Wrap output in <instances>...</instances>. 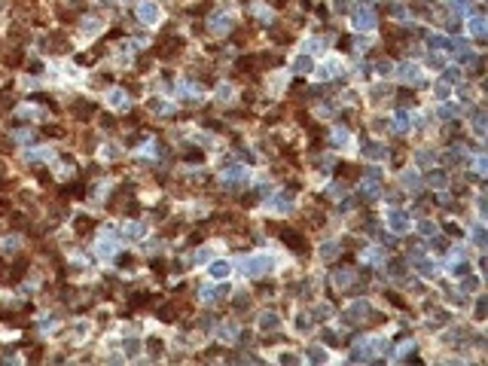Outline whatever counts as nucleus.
Listing matches in <instances>:
<instances>
[{
	"instance_id": "obj_1",
	"label": "nucleus",
	"mask_w": 488,
	"mask_h": 366,
	"mask_svg": "<svg viewBox=\"0 0 488 366\" xmlns=\"http://www.w3.org/2000/svg\"><path fill=\"white\" fill-rule=\"evenodd\" d=\"M275 269V256L272 253H250L238 263V272L244 278H259V275H269Z\"/></svg>"
},
{
	"instance_id": "obj_2",
	"label": "nucleus",
	"mask_w": 488,
	"mask_h": 366,
	"mask_svg": "<svg viewBox=\"0 0 488 366\" xmlns=\"http://www.w3.org/2000/svg\"><path fill=\"white\" fill-rule=\"evenodd\" d=\"M388 226H391V232L403 235V232L412 229V217H409L403 208H391V211H388Z\"/></svg>"
},
{
	"instance_id": "obj_3",
	"label": "nucleus",
	"mask_w": 488,
	"mask_h": 366,
	"mask_svg": "<svg viewBox=\"0 0 488 366\" xmlns=\"http://www.w3.org/2000/svg\"><path fill=\"white\" fill-rule=\"evenodd\" d=\"M375 22H379V19H375V10L372 7H357V13L351 16V25H354V31H372L375 28Z\"/></svg>"
},
{
	"instance_id": "obj_4",
	"label": "nucleus",
	"mask_w": 488,
	"mask_h": 366,
	"mask_svg": "<svg viewBox=\"0 0 488 366\" xmlns=\"http://www.w3.org/2000/svg\"><path fill=\"white\" fill-rule=\"evenodd\" d=\"M137 19L146 25V28H153V25H159V19H162V13H159V4L156 0H143V4H137Z\"/></svg>"
},
{
	"instance_id": "obj_5",
	"label": "nucleus",
	"mask_w": 488,
	"mask_h": 366,
	"mask_svg": "<svg viewBox=\"0 0 488 366\" xmlns=\"http://www.w3.org/2000/svg\"><path fill=\"white\" fill-rule=\"evenodd\" d=\"M266 211H272V214H290V211H293V196H290V193L272 196V199L266 202Z\"/></svg>"
},
{
	"instance_id": "obj_6",
	"label": "nucleus",
	"mask_w": 488,
	"mask_h": 366,
	"mask_svg": "<svg viewBox=\"0 0 488 366\" xmlns=\"http://www.w3.org/2000/svg\"><path fill=\"white\" fill-rule=\"evenodd\" d=\"M95 253H98V260H110V256H116V238L113 235H101L98 244H95Z\"/></svg>"
},
{
	"instance_id": "obj_7",
	"label": "nucleus",
	"mask_w": 488,
	"mask_h": 366,
	"mask_svg": "<svg viewBox=\"0 0 488 366\" xmlns=\"http://www.w3.org/2000/svg\"><path fill=\"white\" fill-rule=\"evenodd\" d=\"M223 183L226 187H235V183H247V168L244 165H229L223 171Z\"/></svg>"
},
{
	"instance_id": "obj_8",
	"label": "nucleus",
	"mask_w": 488,
	"mask_h": 366,
	"mask_svg": "<svg viewBox=\"0 0 488 366\" xmlns=\"http://www.w3.org/2000/svg\"><path fill=\"white\" fill-rule=\"evenodd\" d=\"M226 293H229L226 284H217V287H205V290L199 293V299H202L205 305H211V302H220L223 296H226Z\"/></svg>"
},
{
	"instance_id": "obj_9",
	"label": "nucleus",
	"mask_w": 488,
	"mask_h": 366,
	"mask_svg": "<svg viewBox=\"0 0 488 366\" xmlns=\"http://www.w3.org/2000/svg\"><path fill=\"white\" fill-rule=\"evenodd\" d=\"M366 314H369V302L366 299H357V302H351V308L342 317H345V323H354V320H363Z\"/></svg>"
},
{
	"instance_id": "obj_10",
	"label": "nucleus",
	"mask_w": 488,
	"mask_h": 366,
	"mask_svg": "<svg viewBox=\"0 0 488 366\" xmlns=\"http://www.w3.org/2000/svg\"><path fill=\"white\" fill-rule=\"evenodd\" d=\"M208 275H211L214 281H226V278L232 275V263H226V260H214V263L208 266Z\"/></svg>"
},
{
	"instance_id": "obj_11",
	"label": "nucleus",
	"mask_w": 488,
	"mask_h": 366,
	"mask_svg": "<svg viewBox=\"0 0 488 366\" xmlns=\"http://www.w3.org/2000/svg\"><path fill=\"white\" fill-rule=\"evenodd\" d=\"M400 183H403V190H409V193H418V190L424 187V177H421L418 171H403Z\"/></svg>"
},
{
	"instance_id": "obj_12",
	"label": "nucleus",
	"mask_w": 488,
	"mask_h": 366,
	"mask_svg": "<svg viewBox=\"0 0 488 366\" xmlns=\"http://www.w3.org/2000/svg\"><path fill=\"white\" fill-rule=\"evenodd\" d=\"M259 329H262V333H278V329H281V317L275 311H262L259 314Z\"/></svg>"
},
{
	"instance_id": "obj_13",
	"label": "nucleus",
	"mask_w": 488,
	"mask_h": 366,
	"mask_svg": "<svg viewBox=\"0 0 488 366\" xmlns=\"http://www.w3.org/2000/svg\"><path fill=\"white\" fill-rule=\"evenodd\" d=\"M208 28H211L214 34H226V31H232V19L223 16V13H214L211 22H208Z\"/></svg>"
},
{
	"instance_id": "obj_14",
	"label": "nucleus",
	"mask_w": 488,
	"mask_h": 366,
	"mask_svg": "<svg viewBox=\"0 0 488 366\" xmlns=\"http://www.w3.org/2000/svg\"><path fill=\"white\" fill-rule=\"evenodd\" d=\"M290 70H293V73H311V70H314V58H311L308 52L296 55V58H293V64H290Z\"/></svg>"
},
{
	"instance_id": "obj_15",
	"label": "nucleus",
	"mask_w": 488,
	"mask_h": 366,
	"mask_svg": "<svg viewBox=\"0 0 488 366\" xmlns=\"http://www.w3.org/2000/svg\"><path fill=\"white\" fill-rule=\"evenodd\" d=\"M107 104L113 107V110H125V107H128V95H125L122 89H110V92H107Z\"/></svg>"
},
{
	"instance_id": "obj_16",
	"label": "nucleus",
	"mask_w": 488,
	"mask_h": 366,
	"mask_svg": "<svg viewBox=\"0 0 488 366\" xmlns=\"http://www.w3.org/2000/svg\"><path fill=\"white\" fill-rule=\"evenodd\" d=\"M467 31H470V37H485V31H488L485 16H470L467 19Z\"/></svg>"
},
{
	"instance_id": "obj_17",
	"label": "nucleus",
	"mask_w": 488,
	"mask_h": 366,
	"mask_svg": "<svg viewBox=\"0 0 488 366\" xmlns=\"http://www.w3.org/2000/svg\"><path fill=\"white\" fill-rule=\"evenodd\" d=\"M25 159H28V162H52V159H55V153L49 150V146H40V150H28V153H25Z\"/></svg>"
},
{
	"instance_id": "obj_18",
	"label": "nucleus",
	"mask_w": 488,
	"mask_h": 366,
	"mask_svg": "<svg viewBox=\"0 0 488 366\" xmlns=\"http://www.w3.org/2000/svg\"><path fill=\"white\" fill-rule=\"evenodd\" d=\"M146 235V223H128L125 229H122V238L125 241H137V238H143Z\"/></svg>"
},
{
	"instance_id": "obj_19",
	"label": "nucleus",
	"mask_w": 488,
	"mask_h": 366,
	"mask_svg": "<svg viewBox=\"0 0 488 366\" xmlns=\"http://www.w3.org/2000/svg\"><path fill=\"white\" fill-rule=\"evenodd\" d=\"M424 180H427V187H433V190H445L448 187V174L445 171H430Z\"/></svg>"
},
{
	"instance_id": "obj_20",
	"label": "nucleus",
	"mask_w": 488,
	"mask_h": 366,
	"mask_svg": "<svg viewBox=\"0 0 488 366\" xmlns=\"http://www.w3.org/2000/svg\"><path fill=\"white\" fill-rule=\"evenodd\" d=\"M470 125H473V134H476V137H482V134H485V110H479V107L473 110Z\"/></svg>"
},
{
	"instance_id": "obj_21",
	"label": "nucleus",
	"mask_w": 488,
	"mask_h": 366,
	"mask_svg": "<svg viewBox=\"0 0 488 366\" xmlns=\"http://www.w3.org/2000/svg\"><path fill=\"white\" fill-rule=\"evenodd\" d=\"M101 28H104V19L92 16V19H86V22H83V28H80V31H83V37H95Z\"/></svg>"
},
{
	"instance_id": "obj_22",
	"label": "nucleus",
	"mask_w": 488,
	"mask_h": 366,
	"mask_svg": "<svg viewBox=\"0 0 488 366\" xmlns=\"http://www.w3.org/2000/svg\"><path fill=\"white\" fill-rule=\"evenodd\" d=\"M400 77H403L406 83H421V70H418L415 64H403V67H400Z\"/></svg>"
},
{
	"instance_id": "obj_23",
	"label": "nucleus",
	"mask_w": 488,
	"mask_h": 366,
	"mask_svg": "<svg viewBox=\"0 0 488 366\" xmlns=\"http://www.w3.org/2000/svg\"><path fill=\"white\" fill-rule=\"evenodd\" d=\"M363 156H369V159H375V162H379V159H385V156H388V150H385L382 143H366V146H363Z\"/></svg>"
},
{
	"instance_id": "obj_24",
	"label": "nucleus",
	"mask_w": 488,
	"mask_h": 366,
	"mask_svg": "<svg viewBox=\"0 0 488 366\" xmlns=\"http://www.w3.org/2000/svg\"><path fill=\"white\" fill-rule=\"evenodd\" d=\"M211 256H214V247H199L196 253H193V266H205V263H211Z\"/></svg>"
},
{
	"instance_id": "obj_25",
	"label": "nucleus",
	"mask_w": 488,
	"mask_h": 366,
	"mask_svg": "<svg viewBox=\"0 0 488 366\" xmlns=\"http://www.w3.org/2000/svg\"><path fill=\"white\" fill-rule=\"evenodd\" d=\"M479 290H482V278L479 275H470V278L461 281V293H479Z\"/></svg>"
},
{
	"instance_id": "obj_26",
	"label": "nucleus",
	"mask_w": 488,
	"mask_h": 366,
	"mask_svg": "<svg viewBox=\"0 0 488 366\" xmlns=\"http://www.w3.org/2000/svg\"><path fill=\"white\" fill-rule=\"evenodd\" d=\"M351 281H354V269H339V272L333 275V284L336 287H348Z\"/></svg>"
},
{
	"instance_id": "obj_27",
	"label": "nucleus",
	"mask_w": 488,
	"mask_h": 366,
	"mask_svg": "<svg viewBox=\"0 0 488 366\" xmlns=\"http://www.w3.org/2000/svg\"><path fill=\"white\" fill-rule=\"evenodd\" d=\"M394 125H397V131H409V125H412V119H409V110H397L394 113Z\"/></svg>"
},
{
	"instance_id": "obj_28",
	"label": "nucleus",
	"mask_w": 488,
	"mask_h": 366,
	"mask_svg": "<svg viewBox=\"0 0 488 366\" xmlns=\"http://www.w3.org/2000/svg\"><path fill=\"white\" fill-rule=\"evenodd\" d=\"M146 107L153 110L156 116H165L168 110H171V104H168V101H162V98H149V101H146Z\"/></svg>"
},
{
	"instance_id": "obj_29",
	"label": "nucleus",
	"mask_w": 488,
	"mask_h": 366,
	"mask_svg": "<svg viewBox=\"0 0 488 366\" xmlns=\"http://www.w3.org/2000/svg\"><path fill=\"white\" fill-rule=\"evenodd\" d=\"M330 140H333V146H342V150H345V146L351 143V134H348V128H336Z\"/></svg>"
},
{
	"instance_id": "obj_30",
	"label": "nucleus",
	"mask_w": 488,
	"mask_h": 366,
	"mask_svg": "<svg viewBox=\"0 0 488 366\" xmlns=\"http://www.w3.org/2000/svg\"><path fill=\"white\" fill-rule=\"evenodd\" d=\"M336 253H339V244H336V241H323V244H320V250H317V256H320V260H333Z\"/></svg>"
},
{
	"instance_id": "obj_31",
	"label": "nucleus",
	"mask_w": 488,
	"mask_h": 366,
	"mask_svg": "<svg viewBox=\"0 0 488 366\" xmlns=\"http://www.w3.org/2000/svg\"><path fill=\"white\" fill-rule=\"evenodd\" d=\"M19 247H22V238H19V235H10V238L0 241V250H4V253H16Z\"/></svg>"
},
{
	"instance_id": "obj_32",
	"label": "nucleus",
	"mask_w": 488,
	"mask_h": 366,
	"mask_svg": "<svg viewBox=\"0 0 488 366\" xmlns=\"http://www.w3.org/2000/svg\"><path fill=\"white\" fill-rule=\"evenodd\" d=\"M415 260H418V263H415V269H418L424 278H433V275H436V266H433L430 260H421V256H415Z\"/></svg>"
},
{
	"instance_id": "obj_33",
	"label": "nucleus",
	"mask_w": 488,
	"mask_h": 366,
	"mask_svg": "<svg viewBox=\"0 0 488 366\" xmlns=\"http://www.w3.org/2000/svg\"><path fill=\"white\" fill-rule=\"evenodd\" d=\"M70 336H73V342H83V339L89 336V323H86V320H77V323H73V333H70Z\"/></svg>"
},
{
	"instance_id": "obj_34",
	"label": "nucleus",
	"mask_w": 488,
	"mask_h": 366,
	"mask_svg": "<svg viewBox=\"0 0 488 366\" xmlns=\"http://www.w3.org/2000/svg\"><path fill=\"white\" fill-rule=\"evenodd\" d=\"M430 49H455V43L448 40V37H439V34H433V37H430Z\"/></svg>"
},
{
	"instance_id": "obj_35",
	"label": "nucleus",
	"mask_w": 488,
	"mask_h": 366,
	"mask_svg": "<svg viewBox=\"0 0 488 366\" xmlns=\"http://www.w3.org/2000/svg\"><path fill=\"white\" fill-rule=\"evenodd\" d=\"M293 326H296V333H308L311 317H308V314H296V317H293Z\"/></svg>"
},
{
	"instance_id": "obj_36",
	"label": "nucleus",
	"mask_w": 488,
	"mask_h": 366,
	"mask_svg": "<svg viewBox=\"0 0 488 366\" xmlns=\"http://www.w3.org/2000/svg\"><path fill=\"white\" fill-rule=\"evenodd\" d=\"M458 113V104H442V107H436V116L439 119H452Z\"/></svg>"
},
{
	"instance_id": "obj_37",
	"label": "nucleus",
	"mask_w": 488,
	"mask_h": 366,
	"mask_svg": "<svg viewBox=\"0 0 488 366\" xmlns=\"http://www.w3.org/2000/svg\"><path fill=\"white\" fill-rule=\"evenodd\" d=\"M308 360H314V363H327L330 357H327V351H323L320 345H311V348H308Z\"/></svg>"
},
{
	"instance_id": "obj_38",
	"label": "nucleus",
	"mask_w": 488,
	"mask_h": 366,
	"mask_svg": "<svg viewBox=\"0 0 488 366\" xmlns=\"http://www.w3.org/2000/svg\"><path fill=\"white\" fill-rule=\"evenodd\" d=\"M217 336L226 339V342H232V339H235V326H232V323H220V326H217Z\"/></svg>"
},
{
	"instance_id": "obj_39",
	"label": "nucleus",
	"mask_w": 488,
	"mask_h": 366,
	"mask_svg": "<svg viewBox=\"0 0 488 366\" xmlns=\"http://www.w3.org/2000/svg\"><path fill=\"white\" fill-rule=\"evenodd\" d=\"M485 314H488V299L479 296V299H476V320H485Z\"/></svg>"
},
{
	"instance_id": "obj_40",
	"label": "nucleus",
	"mask_w": 488,
	"mask_h": 366,
	"mask_svg": "<svg viewBox=\"0 0 488 366\" xmlns=\"http://www.w3.org/2000/svg\"><path fill=\"white\" fill-rule=\"evenodd\" d=\"M415 162H418V165H430V162H433V153H430V150H418V153H415Z\"/></svg>"
},
{
	"instance_id": "obj_41",
	"label": "nucleus",
	"mask_w": 488,
	"mask_h": 366,
	"mask_svg": "<svg viewBox=\"0 0 488 366\" xmlns=\"http://www.w3.org/2000/svg\"><path fill=\"white\" fill-rule=\"evenodd\" d=\"M418 232H421V235H433V232H436V223H430V220H421V223H418Z\"/></svg>"
},
{
	"instance_id": "obj_42",
	"label": "nucleus",
	"mask_w": 488,
	"mask_h": 366,
	"mask_svg": "<svg viewBox=\"0 0 488 366\" xmlns=\"http://www.w3.org/2000/svg\"><path fill=\"white\" fill-rule=\"evenodd\" d=\"M217 98H220V101H229V98H232V86H229V83H223V86L217 89Z\"/></svg>"
},
{
	"instance_id": "obj_43",
	"label": "nucleus",
	"mask_w": 488,
	"mask_h": 366,
	"mask_svg": "<svg viewBox=\"0 0 488 366\" xmlns=\"http://www.w3.org/2000/svg\"><path fill=\"white\" fill-rule=\"evenodd\" d=\"M101 156H104L107 162H113V159L119 156V146H104V150H101Z\"/></svg>"
},
{
	"instance_id": "obj_44",
	"label": "nucleus",
	"mask_w": 488,
	"mask_h": 366,
	"mask_svg": "<svg viewBox=\"0 0 488 366\" xmlns=\"http://www.w3.org/2000/svg\"><path fill=\"white\" fill-rule=\"evenodd\" d=\"M473 241H476L479 247H485V226H476V229H473Z\"/></svg>"
},
{
	"instance_id": "obj_45",
	"label": "nucleus",
	"mask_w": 488,
	"mask_h": 366,
	"mask_svg": "<svg viewBox=\"0 0 488 366\" xmlns=\"http://www.w3.org/2000/svg\"><path fill=\"white\" fill-rule=\"evenodd\" d=\"M366 260H369V263H382V250H379V247L366 250Z\"/></svg>"
},
{
	"instance_id": "obj_46",
	"label": "nucleus",
	"mask_w": 488,
	"mask_h": 366,
	"mask_svg": "<svg viewBox=\"0 0 488 366\" xmlns=\"http://www.w3.org/2000/svg\"><path fill=\"white\" fill-rule=\"evenodd\" d=\"M330 193H333V196H345V193H348V183H333Z\"/></svg>"
},
{
	"instance_id": "obj_47",
	"label": "nucleus",
	"mask_w": 488,
	"mask_h": 366,
	"mask_svg": "<svg viewBox=\"0 0 488 366\" xmlns=\"http://www.w3.org/2000/svg\"><path fill=\"white\" fill-rule=\"evenodd\" d=\"M427 64H430V67H442V64H445V58L433 52V55H427Z\"/></svg>"
},
{
	"instance_id": "obj_48",
	"label": "nucleus",
	"mask_w": 488,
	"mask_h": 366,
	"mask_svg": "<svg viewBox=\"0 0 488 366\" xmlns=\"http://www.w3.org/2000/svg\"><path fill=\"white\" fill-rule=\"evenodd\" d=\"M311 317H317V320L330 317V305H320V308H314V311H311Z\"/></svg>"
},
{
	"instance_id": "obj_49",
	"label": "nucleus",
	"mask_w": 488,
	"mask_h": 366,
	"mask_svg": "<svg viewBox=\"0 0 488 366\" xmlns=\"http://www.w3.org/2000/svg\"><path fill=\"white\" fill-rule=\"evenodd\" d=\"M281 363H299V357L293 354V351H281V357H278Z\"/></svg>"
},
{
	"instance_id": "obj_50",
	"label": "nucleus",
	"mask_w": 488,
	"mask_h": 366,
	"mask_svg": "<svg viewBox=\"0 0 488 366\" xmlns=\"http://www.w3.org/2000/svg\"><path fill=\"white\" fill-rule=\"evenodd\" d=\"M16 140H22V143H34V131H19Z\"/></svg>"
},
{
	"instance_id": "obj_51",
	"label": "nucleus",
	"mask_w": 488,
	"mask_h": 366,
	"mask_svg": "<svg viewBox=\"0 0 488 366\" xmlns=\"http://www.w3.org/2000/svg\"><path fill=\"white\" fill-rule=\"evenodd\" d=\"M448 269H452L455 275H464V272H467V263H461V260H458V263H452V266H448Z\"/></svg>"
},
{
	"instance_id": "obj_52",
	"label": "nucleus",
	"mask_w": 488,
	"mask_h": 366,
	"mask_svg": "<svg viewBox=\"0 0 488 366\" xmlns=\"http://www.w3.org/2000/svg\"><path fill=\"white\" fill-rule=\"evenodd\" d=\"M122 348H125V354H137V348H140V345H137L134 339H128V342H125Z\"/></svg>"
},
{
	"instance_id": "obj_53",
	"label": "nucleus",
	"mask_w": 488,
	"mask_h": 366,
	"mask_svg": "<svg viewBox=\"0 0 488 366\" xmlns=\"http://www.w3.org/2000/svg\"><path fill=\"white\" fill-rule=\"evenodd\" d=\"M19 113H22V116H28V119H34V116H37V107H22Z\"/></svg>"
},
{
	"instance_id": "obj_54",
	"label": "nucleus",
	"mask_w": 488,
	"mask_h": 366,
	"mask_svg": "<svg viewBox=\"0 0 488 366\" xmlns=\"http://www.w3.org/2000/svg\"><path fill=\"white\" fill-rule=\"evenodd\" d=\"M485 168H488V162H485V156H476V171H479V174H485Z\"/></svg>"
},
{
	"instance_id": "obj_55",
	"label": "nucleus",
	"mask_w": 488,
	"mask_h": 366,
	"mask_svg": "<svg viewBox=\"0 0 488 366\" xmlns=\"http://www.w3.org/2000/svg\"><path fill=\"white\" fill-rule=\"evenodd\" d=\"M433 92H436V98H448V86H436Z\"/></svg>"
},
{
	"instance_id": "obj_56",
	"label": "nucleus",
	"mask_w": 488,
	"mask_h": 366,
	"mask_svg": "<svg viewBox=\"0 0 488 366\" xmlns=\"http://www.w3.org/2000/svg\"><path fill=\"white\" fill-rule=\"evenodd\" d=\"M470 4H473V0H458V7H464V13H467V7H470ZM464 13H461V16H464Z\"/></svg>"
}]
</instances>
